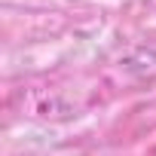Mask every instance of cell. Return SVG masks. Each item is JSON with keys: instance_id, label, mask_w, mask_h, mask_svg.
<instances>
[]
</instances>
